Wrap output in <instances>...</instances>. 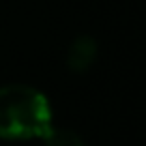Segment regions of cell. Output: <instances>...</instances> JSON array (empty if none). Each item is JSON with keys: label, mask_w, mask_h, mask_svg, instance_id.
Wrapping results in <instances>:
<instances>
[{"label": "cell", "mask_w": 146, "mask_h": 146, "mask_svg": "<svg viewBox=\"0 0 146 146\" xmlns=\"http://www.w3.org/2000/svg\"><path fill=\"white\" fill-rule=\"evenodd\" d=\"M52 129V108L43 92L24 84L0 88V137H43Z\"/></svg>", "instance_id": "1"}, {"label": "cell", "mask_w": 146, "mask_h": 146, "mask_svg": "<svg viewBox=\"0 0 146 146\" xmlns=\"http://www.w3.org/2000/svg\"><path fill=\"white\" fill-rule=\"evenodd\" d=\"M97 58V43L92 36L88 35H80L73 39L71 47H69V54H67V62L69 67L73 69L75 73H84L92 67Z\"/></svg>", "instance_id": "2"}, {"label": "cell", "mask_w": 146, "mask_h": 146, "mask_svg": "<svg viewBox=\"0 0 146 146\" xmlns=\"http://www.w3.org/2000/svg\"><path fill=\"white\" fill-rule=\"evenodd\" d=\"M43 140H45V146H84L82 137L75 131H71V129H54L52 127L43 135Z\"/></svg>", "instance_id": "3"}]
</instances>
